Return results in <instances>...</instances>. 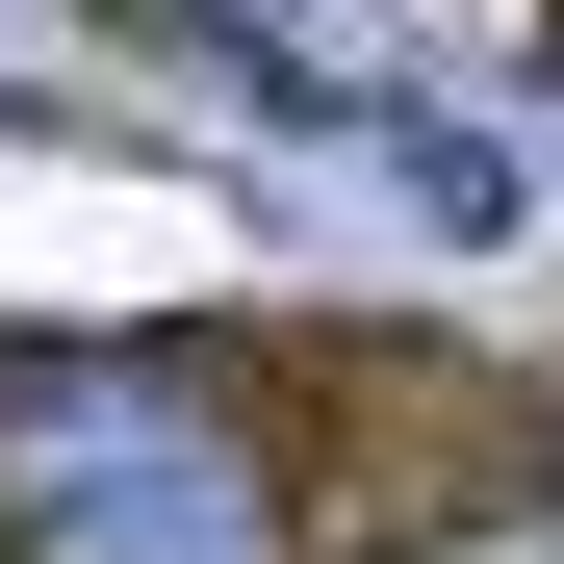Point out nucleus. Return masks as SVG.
<instances>
[{
  "label": "nucleus",
  "instance_id": "1",
  "mask_svg": "<svg viewBox=\"0 0 564 564\" xmlns=\"http://www.w3.org/2000/svg\"><path fill=\"white\" fill-rule=\"evenodd\" d=\"M0 564H282V488L206 386L77 359V386L0 411Z\"/></svg>",
  "mask_w": 564,
  "mask_h": 564
},
{
  "label": "nucleus",
  "instance_id": "2",
  "mask_svg": "<svg viewBox=\"0 0 564 564\" xmlns=\"http://www.w3.org/2000/svg\"><path fill=\"white\" fill-rule=\"evenodd\" d=\"M436 564H564V513H462V539H436Z\"/></svg>",
  "mask_w": 564,
  "mask_h": 564
}]
</instances>
